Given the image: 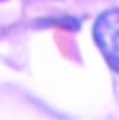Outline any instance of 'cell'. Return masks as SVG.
Here are the masks:
<instances>
[{"label":"cell","instance_id":"obj_1","mask_svg":"<svg viewBox=\"0 0 119 120\" xmlns=\"http://www.w3.org/2000/svg\"><path fill=\"white\" fill-rule=\"evenodd\" d=\"M92 35L105 61L119 73V8L104 11L94 24Z\"/></svg>","mask_w":119,"mask_h":120}]
</instances>
